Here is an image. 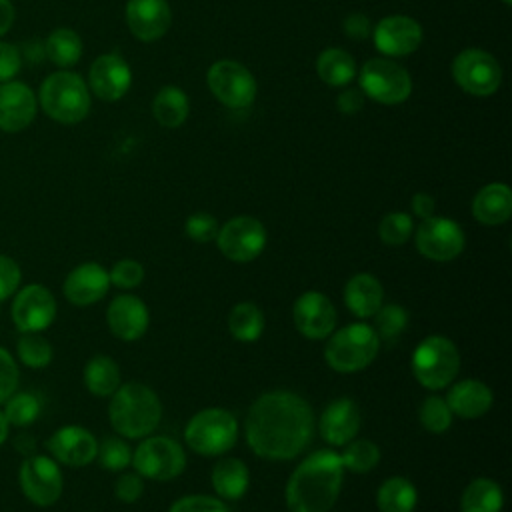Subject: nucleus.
<instances>
[{
  "label": "nucleus",
  "mask_w": 512,
  "mask_h": 512,
  "mask_svg": "<svg viewBox=\"0 0 512 512\" xmlns=\"http://www.w3.org/2000/svg\"><path fill=\"white\" fill-rule=\"evenodd\" d=\"M162 418V404L150 386L140 382L120 384L110 396L108 420L112 428L130 440L150 436Z\"/></svg>",
  "instance_id": "7ed1b4c3"
},
{
  "label": "nucleus",
  "mask_w": 512,
  "mask_h": 512,
  "mask_svg": "<svg viewBox=\"0 0 512 512\" xmlns=\"http://www.w3.org/2000/svg\"><path fill=\"white\" fill-rule=\"evenodd\" d=\"M504 506V492L496 480L476 478L460 496V512H500Z\"/></svg>",
  "instance_id": "c85d7f7f"
},
{
  "label": "nucleus",
  "mask_w": 512,
  "mask_h": 512,
  "mask_svg": "<svg viewBox=\"0 0 512 512\" xmlns=\"http://www.w3.org/2000/svg\"><path fill=\"white\" fill-rule=\"evenodd\" d=\"M8 432H10V424H8L6 416H4V412L0 410V446L8 440Z\"/></svg>",
  "instance_id": "6e6d98bb"
},
{
  "label": "nucleus",
  "mask_w": 512,
  "mask_h": 512,
  "mask_svg": "<svg viewBox=\"0 0 512 512\" xmlns=\"http://www.w3.org/2000/svg\"><path fill=\"white\" fill-rule=\"evenodd\" d=\"M38 112V98L34 90L20 82L8 80L0 84V130L16 134L26 130Z\"/></svg>",
  "instance_id": "f3484780"
},
{
  "label": "nucleus",
  "mask_w": 512,
  "mask_h": 512,
  "mask_svg": "<svg viewBox=\"0 0 512 512\" xmlns=\"http://www.w3.org/2000/svg\"><path fill=\"white\" fill-rule=\"evenodd\" d=\"M372 318V328L378 334L380 342H394L408 326V312L404 306L398 304H382Z\"/></svg>",
  "instance_id": "58836bf2"
},
{
  "label": "nucleus",
  "mask_w": 512,
  "mask_h": 512,
  "mask_svg": "<svg viewBox=\"0 0 512 512\" xmlns=\"http://www.w3.org/2000/svg\"><path fill=\"white\" fill-rule=\"evenodd\" d=\"M452 412L446 404L444 398L430 394L424 398V402L420 404L418 410V420L422 424L424 430L432 432V434H442L452 426Z\"/></svg>",
  "instance_id": "ea45409f"
},
{
  "label": "nucleus",
  "mask_w": 512,
  "mask_h": 512,
  "mask_svg": "<svg viewBox=\"0 0 512 512\" xmlns=\"http://www.w3.org/2000/svg\"><path fill=\"white\" fill-rule=\"evenodd\" d=\"M292 318L296 330L308 340H322L330 336L338 322V314L332 300L316 290L302 292L296 298L292 306Z\"/></svg>",
  "instance_id": "dca6fc26"
},
{
  "label": "nucleus",
  "mask_w": 512,
  "mask_h": 512,
  "mask_svg": "<svg viewBox=\"0 0 512 512\" xmlns=\"http://www.w3.org/2000/svg\"><path fill=\"white\" fill-rule=\"evenodd\" d=\"M472 216L486 226L504 224L512 216V192L502 182L486 184L472 200Z\"/></svg>",
  "instance_id": "bb28decb"
},
{
  "label": "nucleus",
  "mask_w": 512,
  "mask_h": 512,
  "mask_svg": "<svg viewBox=\"0 0 512 512\" xmlns=\"http://www.w3.org/2000/svg\"><path fill=\"white\" fill-rule=\"evenodd\" d=\"M18 380H20V370L16 360L6 348L0 346V404H4V400L16 392Z\"/></svg>",
  "instance_id": "49530a36"
},
{
  "label": "nucleus",
  "mask_w": 512,
  "mask_h": 512,
  "mask_svg": "<svg viewBox=\"0 0 512 512\" xmlns=\"http://www.w3.org/2000/svg\"><path fill=\"white\" fill-rule=\"evenodd\" d=\"M458 372L460 352L446 336H426L412 352V374L428 390L446 388Z\"/></svg>",
  "instance_id": "423d86ee"
},
{
  "label": "nucleus",
  "mask_w": 512,
  "mask_h": 512,
  "mask_svg": "<svg viewBox=\"0 0 512 512\" xmlns=\"http://www.w3.org/2000/svg\"><path fill=\"white\" fill-rule=\"evenodd\" d=\"M144 492V482L142 476L138 472H122L116 482H114V494L118 500L132 504L136 500H140Z\"/></svg>",
  "instance_id": "09e8293b"
},
{
  "label": "nucleus",
  "mask_w": 512,
  "mask_h": 512,
  "mask_svg": "<svg viewBox=\"0 0 512 512\" xmlns=\"http://www.w3.org/2000/svg\"><path fill=\"white\" fill-rule=\"evenodd\" d=\"M56 298L42 284L18 288L10 306L12 322L20 332H42L56 320Z\"/></svg>",
  "instance_id": "4468645a"
},
{
  "label": "nucleus",
  "mask_w": 512,
  "mask_h": 512,
  "mask_svg": "<svg viewBox=\"0 0 512 512\" xmlns=\"http://www.w3.org/2000/svg\"><path fill=\"white\" fill-rule=\"evenodd\" d=\"M96 460L102 468L110 472H122L132 462V448L130 444L120 436H106L98 444Z\"/></svg>",
  "instance_id": "a19ab883"
},
{
  "label": "nucleus",
  "mask_w": 512,
  "mask_h": 512,
  "mask_svg": "<svg viewBox=\"0 0 512 512\" xmlns=\"http://www.w3.org/2000/svg\"><path fill=\"white\" fill-rule=\"evenodd\" d=\"M168 512H228L220 498L206 494H190L172 502Z\"/></svg>",
  "instance_id": "a18cd8bd"
},
{
  "label": "nucleus",
  "mask_w": 512,
  "mask_h": 512,
  "mask_svg": "<svg viewBox=\"0 0 512 512\" xmlns=\"http://www.w3.org/2000/svg\"><path fill=\"white\" fill-rule=\"evenodd\" d=\"M152 112L164 128H178L188 118V98L180 88L164 86L152 102Z\"/></svg>",
  "instance_id": "f704fd0d"
},
{
  "label": "nucleus",
  "mask_w": 512,
  "mask_h": 512,
  "mask_svg": "<svg viewBox=\"0 0 512 512\" xmlns=\"http://www.w3.org/2000/svg\"><path fill=\"white\" fill-rule=\"evenodd\" d=\"M316 72L328 86H346L356 74V64L346 50L326 48L316 60Z\"/></svg>",
  "instance_id": "72a5a7b5"
},
{
  "label": "nucleus",
  "mask_w": 512,
  "mask_h": 512,
  "mask_svg": "<svg viewBox=\"0 0 512 512\" xmlns=\"http://www.w3.org/2000/svg\"><path fill=\"white\" fill-rule=\"evenodd\" d=\"M416 502V486L402 476L384 480L376 492V506L380 512H414Z\"/></svg>",
  "instance_id": "7c9ffc66"
},
{
  "label": "nucleus",
  "mask_w": 512,
  "mask_h": 512,
  "mask_svg": "<svg viewBox=\"0 0 512 512\" xmlns=\"http://www.w3.org/2000/svg\"><path fill=\"white\" fill-rule=\"evenodd\" d=\"M360 90L380 104H400L412 92L410 74L396 62L384 58L368 60L360 70Z\"/></svg>",
  "instance_id": "9d476101"
},
{
  "label": "nucleus",
  "mask_w": 512,
  "mask_h": 512,
  "mask_svg": "<svg viewBox=\"0 0 512 512\" xmlns=\"http://www.w3.org/2000/svg\"><path fill=\"white\" fill-rule=\"evenodd\" d=\"M46 448L58 464L80 468V466H86L96 460L98 442H96L94 434L88 432L86 428L68 424V426L58 428L46 440Z\"/></svg>",
  "instance_id": "a211bd4d"
},
{
  "label": "nucleus",
  "mask_w": 512,
  "mask_h": 512,
  "mask_svg": "<svg viewBox=\"0 0 512 512\" xmlns=\"http://www.w3.org/2000/svg\"><path fill=\"white\" fill-rule=\"evenodd\" d=\"M264 314L254 302H238L228 312V330L238 342H254L264 332Z\"/></svg>",
  "instance_id": "473e14b6"
},
{
  "label": "nucleus",
  "mask_w": 512,
  "mask_h": 512,
  "mask_svg": "<svg viewBox=\"0 0 512 512\" xmlns=\"http://www.w3.org/2000/svg\"><path fill=\"white\" fill-rule=\"evenodd\" d=\"M108 278H110V284L116 288H124V290L136 288L144 280V266L134 258H122L112 266V270L108 272Z\"/></svg>",
  "instance_id": "37998d69"
},
{
  "label": "nucleus",
  "mask_w": 512,
  "mask_h": 512,
  "mask_svg": "<svg viewBox=\"0 0 512 512\" xmlns=\"http://www.w3.org/2000/svg\"><path fill=\"white\" fill-rule=\"evenodd\" d=\"M266 240L264 224L252 216H234L216 234L220 254L236 264L256 260L266 248Z\"/></svg>",
  "instance_id": "9b49d317"
},
{
  "label": "nucleus",
  "mask_w": 512,
  "mask_h": 512,
  "mask_svg": "<svg viewBox=\"0 0 512 512\" xmlns=\"http://www.w3.org/2000/svg\"><path fill=\"white\" fill-rule=\"evenodd\" d=\"M502 2H504V4H510V2H512V0H502Z\"/></svg>",
  "instance_id": "4d7b16f0"
},
{
  "label": "nucleus",
  "mask_w": 512,
  "mask_h": 512,
  "mask_svg": "<svg viewBox=\"0 0 512 512\" xmlns=\"http://www.w3.org/2000/svg\"><path fill=\"white\" fill-rule=\"evenodd\" d=\"M18 360L28 368H46L52 362V344L40 332H22L16 344Z\"/></svg>",
  "instance_id": "e433bc0d"
},
{
  "label": "nucleus",
  "mask_w": 512,
  "mask_h": 512,
  "mask_svg": "<svg viewBox=\"0 0 512 512\" xmlns=\"http://www.w3.org/2000/svg\"><path fill=\"white\" fill-rule=\"evenodd\" d=\"M210 482L222 500H238L248 492L250 472L242 460L226 456L214 464Z\"/></svg>",
  "instance_id": "cd10ccee"
},
{
  "label": "nucleus",
  "mask_w": 512,
  "mask_h": 512,
  "mask_svg": "<svg viewBox=\"0 0 512 512\" xmlns=\"http://www.w3.org/2000/svg\"><path fill=\"white\" fill-rule=\"evenodd\" d=\"M184 440L200 456L226 454L238 440V420L224 408H204L188 420Z\"/></svg>",
  "instance_id": "0eeeda50"
},
{
  "label": "nucleus",
  "mask_w": 512,
  "mask_h": 512,
  "mask_svg": "<svg viewBox=\"0 0 512 512\" xmlns=\"http://www.w3.org/2000/svg\"><path fill=\"white\" fill-rule=\"evenodd\" d=\"M134 470L150 480H172L186 468V452L170 436H146L132 452Z\"/></svg>",
  "instance_id": "6e6552de"
},
{
  "label": "nucleus",
  "mask_w": 512,
  "mask_h": 512,
  "mask_svg": "<svg viewBox=\"0 0 512 512\" xmlns=\"http://www.w3.org/2000/svg\"><path fill=\"white\" fill-rule=\"evenodd\" d=\"M340 460L344 470L354 474H366L380 462V448L376 442L368 438L350 440L348 444H344V452L340 454Z\"/></svg>",
  "instance_id": "c9c22d12"
},
{
  "label": "nucleus",
  "mask_w": 512,
  "mask_h": 512,
  "mask_svg": "<svg viewBox=\"0 0 512 512\" xmlns=\"http://www.w3.org/2000/svg\"><path fill=\"white\" fill-rule=\"evenodd\" d=\"M148 322V306L134 294H118L108 304L106 324L110 332L124 342H134L142 338L148 330Z\"/></svg>",
  "instance_id": "412c9836"
},
{
  "label": "nucleus",
  "mask_w": 512,
  "mask_h": 512,
  "mask_svg": "<svg viewBox=\"0 0 512 512\" xmlns=\"http://www.w3.org/2000/svg\"><path fill=\"white\" fill-rule=\"evenodd\" d=\"M84 386L94 396H100V398L112 396L120 386L118 364L106 354L92 356L84 366Z\"/></svg>",
  "instance_id": "c756f323"
},
{
  "label": "nucleus",
  "mask_w": 512,
  "mask_h": 512,
  "mask_svg": "<svg viewBox=\"0 0 512 512\" xmlns=\"http://www.w3.org/2000/svg\"><path fill=\"white\" fill-rule=\"evenodd\" d=\"M132 82V72L126 60L118 54L98 56L88 72V86L94 96L106 102L120 100Z\"/></svg>",
  "instance_id": "6ab92c4d"
},
{
  "label": "nucleus",
  "mask_w": 512,
  "mask_h": 512,
  "mask_svg": "<svg viewBox=\"0 0 512 512\" xmlns=\"http://www.w3.org/2000/svg\"><path fill=\"white\" fill-rule=\"evenodd\" d=\"M414 232L412 216L406 212H390L378 224V238L386 246H400L404 244Z\"/></svg>",
  "instance_id": "79ce46f5"
},
{
  "label": "nucleus",
  "mask_w": 512,
  "mask_h": 512,
  "mask_svg": "<svg viewBox=\"0 0 512 512\" xmlns=\"http://www.w3.org/2000/svg\"><path fill=\"white\" fill-rule=\"evenodd\" d=\"M374 46L386 56L412 54L422 42V26L410 16H386L372 30Z\"/></svg>",
  "instance_id": "aec40b11"
},
{
  "label": "nucleus",
  "mask_w": 512,
  "mask_h": 512,
  "mask_svg": "<svg viewBox=\"0 0 512 512\" xmlns=\"http://www.w3.org/2000/svg\"><path fill=\"white\" fill-rule=\"evenodd\" d=\"M360 408L352 398L332 400L320 414V436L330 446H344L356 438L360 430Z\"/></svg>",
  "instance_id": "5701e85b"
},
{
  "label": "nucleus",
  "mask_w": 512,
  "mask_h": 512,
  "mask_svg": "<svg viewBox=\"0 0 512 512\" xmlns=\"http://www.w3.org/2000/svg\"><path fill=\"white\" fill-rule=\"evenodd\" d=\"M18 486L34 506L48 508L62 496L64 478L52 456L30 454L18 468Z\"/></svg>",
  "instance_id": "1a4fd4ad"
},
{
  "label": "nucleus",
  "mask_w": 512,
  "mask_h": 512,
  "mask_svg": "<svg viewBox=\"0 0 512 512\" xmlns=\"http://www.w3.org/2000/svg\"><path fill=\"white\" fill-rule=\"evenodd\" d=\"M344 482L340 454L322 448L306 456L286 482L284 498L290 512H328Z\"/></svg>",
  "instance_id": "f03ea898"
},
{
  "label": "nucleus",
  "mask_w": 512,
  "mask_h": 512,
  "mask_svg": "<svg viewBox=\"0 0 512 512\" xmlns=\"http://www.w3.org/2000/svg\"><path fill=\"white\" fill-rule=\"evenodd\" d=\"M466 244L458 222L442 216H430L416 228V248L434 262H450L462 254Z\"/></svg>",
  "instance_id": "2eb2a0df"
},
{
  "label": "nucleus",
  "mask_w": 512,
  "mask_h": 512,
  "mask_svg": "<svg viewBox=\"0 0 512 512\" xmlns=\"http://www.w3.org/2000/svg\"><path fill=\"white\" fill-rule=\"evenodd\" d=\"M16 18V8L12 0H0V38L12 28Z\"/></svg>",
  "instance_id": "5fc2aeb1"
},
{
  "label": "nucleus",
  "mask_w": 512,
  "mask_h": 512,
  "mask_svg": "<svg viewBox=\"0 0 512 512\" xmlns=\"http://www.w3.org/2000/svg\"><path fill=\"white\" fill-rule=\"evenodd\" d=\"M434 198L426 192H416L410 200V208H412V214L426 220L430 216H434Z\"/></svg>",
  "instance_id": "864d4df0"
},
{
  "label": "nucleus",
  "mask_w": 512,
  "mask_h": 512,
  "mask_svg": "<svg viewBox=\"0 0 512 512\" xmlns=\"http://www.w3.org/2000/svg\"><path fill=\"white\" fill-rule=\"evenodd\" d=\"M244 436L256 456L272 462L292 460L312 442L314 412L296 392H266L248 408Z\"/></svg>",
  "instance_id": "f257e3e1"
},
{
  "label": "nucleus",
  "mask_w": 512,
  "mask_h": 512,
  "mask_svg": "<svg viewBox=\"0 0 512 512\" xmlns=\"http://www.w3.org/2000/svg\"><path fill=\"white\" fill-rule=\"evenodd\" d=\"M452 76L456 84L472 96H490L502 82L498 60L478 48L462 50L452 62Z\"/></svg>",
  "instance_id": "f8f14e48"
},
{
  "label": "nucleus",
  "mask_w": 512,
  "mask_h": 512,
  "mask_svg": "<svg viewBox=\"0 0 512 512\" xmlns=\"http://www.w3.org/2000/svg\"><path fill=\"white\" fill-rule=\"evenodd\" d=\"M208 88L228 108H246L256 98V80L246 66L236 60H218L210 66Z\"/></svg>",
  "instance_id": "ddd939ff"
},
{
  "label": "nucleus",
  "mask_w": 512,
  "mask_h": 512,
  "mask_svg": "<svg viewBox=\"0 0 512 512\" xmlns=\"http://www.w3.org/2000/svg\"><path fill=\"white\" fill-rule=\"evenodd\" d=\"M22 68V54L12 42L0 40V84L14 80Z\"/></svg>",
  "instance_id": "8fccbe9b"
},
{
  "label": "nucleus",
  "mask_w": 512,
  "mask_h": 512,
  "mask_svg": "<svg viewBox=\"0 0 512 512\" xmlns=\"http://www.w3.org/2000/svg\"><path fill=\"white\" fill-rule=\"evenodd\" d=\"M346 308L358 318H372L384 304V288L374 274H354L344 286Z\"/></svg>",
  "instance_id": "a878e982"
},
{
  "label": "nucleus",
  "mask_w": 512,
  "mask_h": 512,
  "mask_svg": "<svg viewBox=\"0 0 512 512\" xmlns=\"http://www.w3.org/2000/svg\"><path fill=\"white\" fill-rule=\"evenodd\" d=\"M110 288L108 270L98 262H82L72 268L62 284L66 300L74 306H90L106 296Z\"/></svg>",
  "instance_id": "4be33fe9"
},
{
  "label": "nucleus",
  "mask_w": 512,
  "mask_h": 512,
  "mask_svg": "<svg viewBox=\"0 0 512 512\" xmlns=\"http://www.w3.org/2000/svg\"><path fill=\"white\" fill-rule=\"evenodd\" d=\"M36 98L42 112L58 124H78L90 112L88 84L72 70H58L46 76Z\"/></svg>",
  "instance_id": "20e7f679"
},
{
  "label": "nucleus",
  "mask_w": 512,
  "mask_h": 512,
  "mask_svg": "<svg viewBox=\"0 0 512 512\" xmlns=\"http://www.w3.org/2000/svg\"><path fill=\"white\" fill-rule=\"evenodd\" d=\"M336 106L342 114H356L364 106V92L358 88H350L338 96Z\"/></svg>",
  "instance_id": "603ef678"
},
{
  "label": "nucleus",
  "mask_w": 512,
  "mask_h": 512,
  "mask_svg": "<svg viewBox=\"0 0 512 512\" xmlns=\"http://www.w3.org/2000/svg\"><path fill=\"white\" fill-rule=\"evenodd\" d=\"M444 400L452 414L472 420V418L484 416L492 408L494 396H492V390L484 382L466 378V380L456 382L448 390V396Z\"/></svg>",
  "instance_id": "393cba45"
},
{
  "label": "nucleus",
  "mask_w": 512,
  "mask_h": 512,
  "mask_svg": "<svg viewBox=\"0 0 512 512\" xmlns=\"http://www.w3.org/2000/svg\"><path fill=\"white\" fill-rule=\"evenodd\" d=\"M42 410V402L32 392H14L4 400V416L10 426H30Z\"/></svg>",
  "instance_id": "4c0bfd02"
},
{
  "label": "nucleus",
  "mask_w": 512,
  "mask_h": 512,
  "mask_svg": "<svg viewBox=\"0 0 512 512\" xmlns=\"http://www.w3.org/2000/svg\"><path fill=\"white\" fill-rule=\"evenodd\" d=\"M44 54L54 66L66 70L80 60L82 40L72 28H56L44 40Z\"/></svg>",
  "instance_id": "2f4dec72"
},
{
  "label": "nucleus",
  "mask_w": 512,
  "mask_h": 512,
  "mask_svg": "<svg viewBox=\"0 0 512 512\" xmlns=\"http://www.w3.org/2000/svg\"><path fill=\"white\" fill-rule=\"evenodd\" d=\"M22 270L18 262L6 254H0V302L14 296L20 288Z\"/></svg>",
  "instance_id": "de8ad7c7"
},
{
  "label": "nucleus",
  "mask_w": 512,
  "mask_h": 512,
  "mask_svg": "<svg viewBox=\"0 0 512 512\" xmlns=\"http://www.w3.org/2000/svg\"><path fill=\"white\" fill-rule=\"evenodd\" d=\"M218 228H220L218 220L208 212H196V214L188 216L186 224H184L186 236L194 242H200V244L216 240Z\"/></svg>",
  "instance_id": "c03bdc74"
},
{
  "label": "nucleus",
  "mask_w": 512,
  "mask_h": 512,
  "mask_svg": "<svg viewBox=\"0 0 512 512\" xmlns=\"http://www.w3.org/2000/svg\"><path fill=\"white\" fill-rule=\"evenodd\" d=\"M172 14L166 0H128L126 24L142 42H154L170 28Z\"/></svg>",
  "instance_id": "b1692460"
},
{
  "label": "nucleus",
  "mask_w": 512,
  "mask_h": 512,
  "mask_svg": "<svg viewBox=\"0 0 512 512\" xmlns=\"http://www.w3.org/2000/svg\"><path fill=\"white\" fill-rule=\"evenodd\" d=\"M344 32H346V36L352 38V40H364V38H368V36L372 34V26H370L368 16H364V14H360V12L346 16V20H344Z\"/></svg>",
  "instance_id": "3c124183"
},
{
  "label": "nucleus",
  "mask_w": 512,
  "mask_h": 512,
  "mask_svg": "<svg viewBox=\"0 0 512 512\" xmlns=\"http://www.w3.org/2000/svg\"><path fill=\"white\" fill-rule=\"evenodd\" d=\"M378 350L380 338L374 328L364 322H354L330 334L324 346V360L332 370L350 374L370 366Z\"/></svg>",
  "instance_id": "39448f33"
}]
</instances>
